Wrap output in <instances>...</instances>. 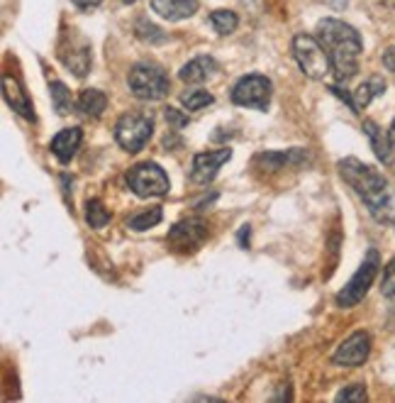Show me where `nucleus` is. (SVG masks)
Wrapping results in <instances>:
<instances>
[{"mask_svg":"<svg viewBox=\"0 0 395 403\" xmlns=\"http://www.w3.org/2000/svg\"><path fill=\"white\" fill-rule=\"evenodd\" d=\"M317 39L322 47L327 49L332 61V71L340 81H349L356 76L359 71V54H361L363 44L359 32L352 25L342 22V20L327 18L317 25Z\"/></svg>","mask_w":395,"mask_h":403,"instance_id":"1","label":"nucleus"},{"mask_svg":"<svg viewBox=\"0 0 395 403\" xmlns=\"http://www.w3.org/2000/svg\"><path fill=\"white\" fill-rule=\"evenodd\" d=\"M340 173L349 186L356 191V196L368 206L371 216L376 220H388V211H391V188L381 171H376L373 166L363 164V161L354 159H342L340 161Z\"/></svg>","mask_w":395,"mask_h":403,"instance_id":"2","label":"nucleus"},{"mask_svg":"<svg viewBox=\"0 0 395 403\" xmlns=\"http://www.w3.org/2000/svg\"><path fill=\"white\" fill-rule=\"evenodd\" d=\"M293 57L300 66V71L307 79L322 81L332 69V61L322 42L312 34H295L293 37Z\"/></svg>","mask_w":395,"mask_h":403,"instance_id":"3","label":"nucleus"},{"mask_svg":"<svg viewBox=\"0 0 395 403\" xmlns=\"http://www.w3.org/2000/svg\"><path fill=\"white\" fill-rule=\"evenodd\" d=\"M127 84H130L132 93L142 100H159L171 88L166 71L161 66L152 64V61H140V64L132 66L130 76H127Z\"/></svg>","mask_w":395,"mask_h":403,"instance_id":"4","label":"nucleus"},{"mask_svg":"<svg viewBox=\"0 0 395 403\" xmlns=\"http://www.w3.org/2000/svg\"><path fill=\"white\" fill-rule=\"evenodd\" d=\"M378 269H381V257H378L376 249H368L366 259H363V264L359 267V272L354 274L347 286L337 293V305H340V308H352L359 300H363V296L368 293L373 279H376Z\"/></svg>","mask_w":395,"mask_h":403,"instance_id":"5","label":"nucleus"},{"mask_svg":"<svg viewBox=\"0 0 395 403\" xmlns=\"http://www.w3.org/2000/svg\"><path fill=\"white\" fill-rule=\"evenodd\" d=\"M152 117L147 115H140V113H127L117 120L115 125V140L117 145L122 147L125 152H140L142 147L152 140Z\"/></svg>","mask_w":395,"mask_h":403,"instance_id":"6","label":"nucleus"},{"mask_svg":"<svg viewBox=\"0 0 395 403\" xmlns=\"http://www.w3.org/2000/svg\"><path fill=\"white\" fill-rule=\"evenodd\" d=\"M127 183L130 188L142 198L149 196H163L168 193V176L163 173V169L154 161H145V164H137L127 171Z\"/></svg>","mask_w":395,"mask_h":403,"instance_id":"7","label":"nucleus"},{"mask_svg":"<svg viewBox=\"0 0 395 403\" xmlns=\"http://www.w3.org/2000/svg\"><path fill=\"white\" fill-rule=\"evenodd\" d=\"M232 100L237 105H242V108L266 110L271 100V81L259 74L244 76L232 88Z\"/></svg>","mask_w":395,"mask_h":403,"instance_id":"8","label":"nucleus"},{"mask_svg":"<svg viewBox=\"0 0 395 403\" xmlns=\"http://www.w3.org/2000/svg\"><path fill=\"white\" fill-rule=\"evenodd\" d=\"M208 239V225L200 218H188V220L173 225L168 232V242L176 252H193Z\"/></svg>","mask_w":395,"mask_h":403,"instance_id":"9","label":"nucleus"},{"mask_svg":"<svg viewBox=\"0 0 395 403\" xmlns=\"http://www.w3.org/2000/svg\"><path fill=\"white\" fill-rule=\"evenodd\" d=\"M368 355H371V338L363 330H356L337 347V352L332 355V362L337 366H361L368 359Z\"/></svg>","mask_w":395,"mask_h":403,"instance_id":"10","label":"nucleus"},{"mask_svg":"<svg viewBox=\"0 0 395 403\" xmlns=\"http://www.w3.org/2000/svg\"><path fill=\"white\" fill-rule=\"evenodd\" d=\"M232 159V152L225 147L217 152H200L193 157V169H191V181L193 183H210L217 176L220 166L227 164Z\"/></svg>","mask_w":395,"mask_h":403,"instance_id":"11","label":"nucleus"},{"mask_svg":"<svg viewBox=\"0 0 395 403\" xmlns=\"http://www.w3.org/2000/svg\"><path fill=\"white\" fill-rule=\"evenodd\" d=\"M81 140H83V132H81L79 127H66V130H61L59 135L51 140V152H54L56 159L66 164V161L74 159V154L79 152Z\"/></svg>","mask_w":395,"mask_h":403,"instance_id":"12","label":"nucleus"},{"mask_svg":"<svg viewBox=\"0 0 395 403\" xmlns=\"http://www.w3.org/2000/svg\"><path fill=\"white\" fill-rule=\"evenodd\" d=\"M152 8L156 15H161L168 22H178L191 15H196L198 0H152Z\"/></svg>","mask_w":395,"mask_h":403,"instance_id":"13","label":"nucleus"},{"mask_svg":"<svg viewBox=\"0 0 395 403\" xmlns=\"http://www.w3.org/2000/svg\"><path fill=\"white\" fill-rule=\"evenodd\" d=\"M61 61L74 71L76 76H86L91 69V44L79 39V44L71 42L69 49H61Z\"/></svg>","mask_w":395,"mask_h":403,"instance_id":"14","label":"nucleus"},{"mask_svg":"<svg viewBox=\"0 0 395 403\" xmlns=\"http://www.w3.org/2000/svg\"><path fill=\"white\" fill-rule=\"evenodd\" d=\"M217 71V61L213 57H198L193 61H188L186 66L181 69V81L186 84H203L210 74Z\"/></svg>","mask_w":395,"mask_h":403,"instance_id":"15","label":"nucleus"},{"mask_svg":"<svg viewBox=\"0 0 395 403\" xmlns=\"http://www.w3.org/2000/svg\"><path fill=\"white\" fill-rule=\"evenodd\" d=\"M3 88H5V100H8V103L13 105L15 113H20L22 117H27V120H34L32 105H29L27 95L22 93V88H20L18 81L10 79V76H5V79H3Z\"/></svg>","mask_w":395,"mask_h":403,"instance_id":"16","label":"nucleus"},{"mask_svg":"<svg viewBox=\"0 0 395 403\" xmlns=\"http://www.w3.org/2000/svg\"><path fill=\"white\" fill-rule=\"evenodd\" d=\"M76 108H79L83 115L98 117V115L105 113V108H107V98H105V93H100V91H95V88H86V91H81L79 100H76Z\"/></svg>","mask_w":395,"mask_h":403,"instance_id":"17","label":"nucleus"},{"mask_svg":"<svg viewBox=\"0 0 395 403\" xmlns=\"http://www.w3.org/2000/svg\"><path fill=\"white\" fill-rule=\"evenodd\" d=\"M363 130H366L368 140H371L376 157L383 161V164H388V159H391V142H388V132H383L381 127H378L376 122H371V120L363 122Z\"/></svg>","mask_w":395,"mask_h":403,"instance_id":"18","label":"nucleus"},{"mask_svg":"<svg viewBox=\"0 0 395 403\" xmlns=\"http://www.w3.org/2000/svg\"><path fill=\"white\" fill-rule=\"evenodd\" d=\"M386 91V81L381 79V76H373V79H368L366 84H361L356 88V93H354V103H356V110L366 108L368 103H371L373 98H376L378 93H383Z\"/></svg>","mask_w":395,"mask_h":403,"instance_id":"19","label":"nucleus"},{"mask_svg":"<svg viewBox=\"0 0 395 403\" xmlns=\"http://www.w3.org/2000/svg\"><path fill=\"white\" fill-rule=\"evenodd\" d=\"M210 22H213V27L217 34H232L239 25V18L232 13V10H215V13L210 15Z\"/></svg>","mask_w":395,"mask_h":403,"instance_id":"20","label":"nucleus"},{"mask_svg":"<svg viewBox=\"0 0 395 403\" xmlns=\"http://www.w3.org/2000/svg\"><path fill=\"white\" fill-rule=\"evenodd\" d=\"M86 220H88V225L95 227V230H100V227H105L107 223H110V213L105 211V206H102L98 198L86 203Z\"/></svg>","mask_w":395,"mask_h":403,"instance_id":"21","label":"nucleus"},{"mask_svg":"<svg viewBox=\"0 0 395 403\" xmlns=\"http://www.w3.org/2000/svg\"><path fill=\"white\" fill-rule=\"evenodd\" d=\"M159 223H161V208H149V211H142L132 218L130 227L137 232H142V230H149V227L159 225Z\"/></svg>","mask_w":395,"mask_h":403,"instance_id":"22","label":"nucleus"},{"mask_svg":"<svg viewBox=\"0 0 395 403\" xmlns=\"http://www.w3.org/2000/svg\"><path fill=\"white\" fill-rule=\"evenodd\" d=\"M51 100H54V108L59 115L71 113V93L61 81H54V84H51Z\"/></svg>","mask_w":395,"mask_h":403,"instance_id":"23","label":"nucleus"},{"mask_svg":"<svg viewBox=\"0 0 395 403\" xmlns=\"http://www.w3.org/2000/svg\"><path fill=\"white\" fill-rule=\"evenodd\" d=\"M135 32H137V37L140 39H145V42H152V44H161V42H166V34L161 32V29L156 27V25H152L149 20H137V25H135Z\"/></svg>","mask_w":395,"mask_h":403,"instance_id":"24","label":"nucleus"},{"mask_svg":"<svg viewBox=\"0 0 395 403\" xmlns=\"http://www.w3.org/2000/svg\"><path fill=\"white\" fill-rule=\"evenodd\" d=\"M181 100L188 110H200V108H205V105L213 103V95H210L208 91H188V93L181 95Z\"/></svg>","mask_w":395,"mask_h":403,"instance_id":"25","label":"nucleus"},{"mask_svg":"<svg viewBox=\"0 0 395 403\" xmlns=\"http://www.w3.org/2000/svg\"><path fill=\"white\" fill-rule=\"evenodd\" d=\"M368 396H366V389H363L361 384H354V386H347V389H342L340 394H337V401H359L363 403Z\"/></svg>","mask_w":395,"mask_h":403,"instance_id":"26","label":"nucleus"},{"mask_svg":"<svg viewBox=\"0 0 395 403\" xmlns=\"http://www.w3.org/2000/svg\"><path fill=\"white\" fill-rule=\"evenodd\" d=\"M381 293L383 296H395V259H391L383 272V279H381Z\"/></svg>","mask_w":395,"mask_h":403,"instance_id":"27","label":"nucleus"},{"mask_svg":"<svg viewBox=\"0 0 395 403\" xmlns=\"http://www.w3.org/2000/svg\"><path fill=\"white\" fill-rule=\"evenodd\" d=\"M166 120L168 122H173V125H178V127H183L188 122V117L186 115H181L178 110H173V108H166Z\"/></svg>","mask_w":395,"mask_h":403,"instance_id":"28","label":"nucleus"},{"mask_svg":"<svg viewBox=\"0 0 395 403\" xmlns=\"http://www.w3.org/2000/svg\"><path fill=\"white\" fill-rule=\"evenodd\" d=\"M388 142H391V159H388V166L395 171V120H393L391 130H388Z\"/></svg>","mask_w":395,"mask_h":403,"instance_id":"29","label":"nucleus"},{"mask_svg":"<svg viewBox=\"0 0 395 403\" xmlns=\"http://www.w3.org/2000/svg\"><path fill=\"white\" fill-rule=\"evenodd\" d=\"M383 66H386L388 71H395V44L391 49H386V54H383Z\"/></svg>","mask_w":395,"mask_h":403,"instance_id":"30","label":"nucleus"},{"mask_svg":"<svg viewBox=\"0 0 395 403\" xmlns=\"http://www.w3.org/2000/svg\"><path fill=\"white\" fill-rule=\"evenodd\" d=\"M102 3V0H74L76 8L81 10H91V8H98V5Z\"/></svg>","mask_w":395,"mask_h":403,"instance_id":"31","label":"nucleus"},{"mask_svg":"<svg viewBox=\"0 0 395 403\" xmlns=\"http://www.w3.org/2000/svg\"><path fill=\"white\" fill-rule=\"evenodd\" d=\"M122 3H135V0H122Z\"/></svg>","mask_w":395,"mask_h":403,"instance_id":"32","label":"nucleus"}]
</instances>
